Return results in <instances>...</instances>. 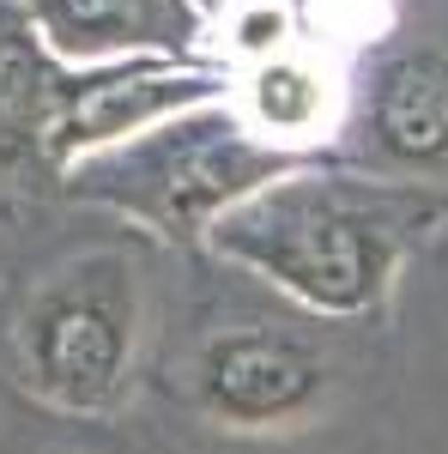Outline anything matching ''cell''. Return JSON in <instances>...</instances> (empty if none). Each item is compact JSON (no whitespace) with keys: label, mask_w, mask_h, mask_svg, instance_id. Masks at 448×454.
<instances>
[{"label":"cell","mask_w":448,"mask_h":454,"mask_svg":"<svg viewBox=\"0 0 448 454\" xmlns=\"http://www.w3.org/2000/svg\"><path fill=\"white\" fill-rule=\"evenodd\" d=\"M279 164V145L261 140L237 109L200 104L61 176L79 200H98L158 237H207L237 200L273 182Z\"/></svg>","instance_id":"6da1fadb"},{"label":"cell","mask_w":448,"mask_h":454,"mask_svg":"<svg viewBox=\"0 0 448 454\" xmlns=\"http://www.w3.org/2000/svg\"><path fill=\"white\" fill-rule=\"evenodd\" d=\"M145 333L139 267L122 248H85L43 273L19 309L12 357L31 400L67 419H104L128 400Z\"/></svg>","instance_id":"7a4b0ae2"},{"label":"cell","mask_w":448,"mask_h":454,"mask_svg":"<svg viewBox=\"0 0 448 454\" xmlns=\"http://www.w3.org/2000/svg\"><path fill=\"white\" fill-rule=\"evenodd\" d=\"M218 254L255 267L321 315H358L376 303L394 267L388 224L321 182H267L207 231Z\"/></svg>","instance_id":"3957f363"},{"label":"cell","mask_w":448,"mask_h":454,"mask_svg":"<svg viewBox=\"0 0 448 454\" xmlns=\"http://www.w3.org/2000/svg\"><path fill=\"white\" fill-rule=\"evenodd\" d=\"M218 91H224V79L200 61H115V67H67L61 61L43 164L73 170L91 152H109L182 109L212 104Z\"/></svg>","instance_id":"277c9868"},{"label":"cell","mask_w":448,"mask_h":454,"mask_svg":"<svg viewBox=\"0 0 448 454\" xmlns=\"http://www.w3.org/2000/svg\"><path fill=\"white\" fill-rule=\"evenodd\" d=\"M188 394L224 430H291L315 419L327 394V364L310 340L248 321L200 340L188 364Z\"/></svg>","instance_id":"5b68a950"},{"label":"cell","mask_w":448,"mask_h":454,"mask_svg":"<svg viewBox=\"0 0 448 454\" xmlns=\"http://www.w3.org/2000/svg\"><path fill=\"white\" fill-rule=\"evenodd\" d=\"M36 43L67 67L188 61L207 36L194 0H36L25 6Z\"/></svg>","instance_id":"8992f818"},{"label":"cell","mask_w":448,"mask_h":454,"mask_svg":"<svg viewBox=\"0 0 448 454\" xmlns=\"http://www.w3.org/2000/svg\"><path fill=\"white\" fill-rule=\"evenodd\" d=\"M61 61L36 43L31 19L0 31V158H43Z\"/></svg>","instance_id":"52a82bcc"},{"label":"cell","mask_w":448,"mask_h":454,"mask_svg":"<svg viewBox=\"0 0 448 454\" xmlns=\"http://www.w3.org/2000/svg\"><path fill=\"white\" fill-rule=\"evenodd\" d=\"M376 134L394 158H443L448 152V61L413 55L381 73L376 91Z\"/></svg>","instance_id":"ba28073f"},{"label":"cell","mask_w":448,"mask_h":454,"mask_svg":"<svg viewBox=\"0 0 448 454\" xmlns=\"http://www.w3.org/2000/svg\"><path fill=\"white\" fill-rule=\"evenodd\" d=\"M242 121L261 134L267 145L279 140H303L321 121V79L303 61H261L248 79V109Z\"/></svg>","instance_id":"9c48e42d"},{"label":"cell","mask_w":448,"mask_h":454,"mask_svg":"<svg viewBox=\"0 0 448 454\" xmlns=\"http://www.w3.org/2000/svg\"><path fill=\"white\" fill-rule=\"evenodd\" d=\"M200 12H224V6H237V0H194Z\"/></svg>","instance_id":"30bf717a"},{"label":"cell","mask_w":448,"mask_h":454,"mask_svg":"<svg viewBox=\"0 0 448 454\" xmlns=\"http://www.w3.org/2000/svg\"><path fill=\"white\" fill-rule=\"evenodd\" d=\"M25 6H36V0H25Z\"/></svg>","instance_id":"8fae6325"}]
</instances>
